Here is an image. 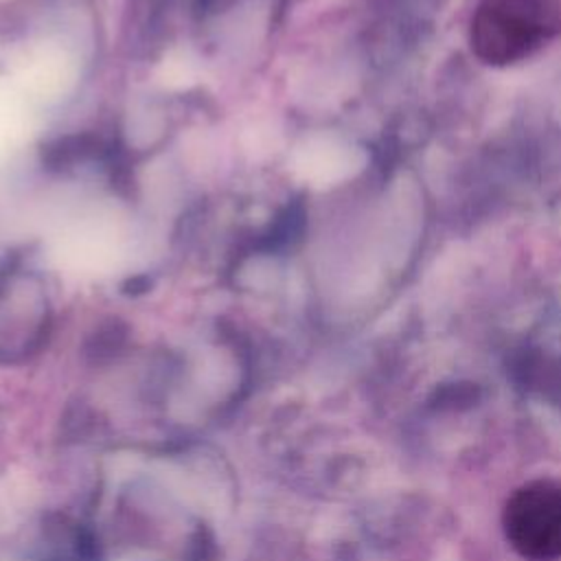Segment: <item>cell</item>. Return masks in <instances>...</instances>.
Wrapping results in <instances>:
<instances>
[{"label":"cell","instance_id":"obj_1","mask_svg":"<svg viewBox=\"0 0 561 561\" xmlns=\"http://www.w3.org/2000/svg\"><path fill=\"white\" fill-rule=\"evenodd\" d=\"M561 33V0H480L471 48L491 66L515 64Z\"/></svg>","mask_w":561,"mask_h":561},{"label":"cell","instance_id":"obj_2","mask_svg":"<svg viewBox=\"0 0 561 561\" xmlns=\"http://www.w3.org/2000/svg\"><path fill=\"white\" fill-rule=\"evenodd\" d=\"M506 533L524 557L557 559L561 554V486L537 482L517 491L506 508Z\"/></svg>","mask_w":561,"mask_h":561},{"label":"cell","instance_id":"obj_3","mask_svg":"<svg viewBox=\"0 0 561 561\" xmlns=\"http://www.w3.org/2000/svg\"><path fill=\"white\" fill-rule=\"evenodd\" d=\"M46 296L28 276H11L0 285V357L28 355L46 331Z\"/></svg>","mask_w":561,"mask_h":561},{"label":"cell","instance_id":"obj_4","mask_svg":"<svg viewBox=\"0 0 561 561\" xmlns=\"http://www.w3.org/2000/svg\"><path fill=\"white\" fill-rule=\"evenodd\" d=\"M44 561H99V546L92 530L64 515H55L42 528Z\"/></svg>","mask_w":561,"mask_h":561}]
</instances>
